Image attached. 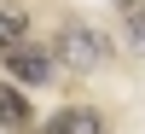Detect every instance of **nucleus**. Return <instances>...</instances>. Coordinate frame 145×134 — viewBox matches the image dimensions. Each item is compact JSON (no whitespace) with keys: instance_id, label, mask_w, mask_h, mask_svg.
<instances>
[{"instance_id":"1","label":"nucleus","mask_w":145,"mask_h":134,"mask_svg":"<svg viewBox=\"0 0 145 134\" xmlns=\"http://www.w3.org/2000/svg\"><path fill=\"white\" fill-rule=\"evenodd\" d=\"M58 58H64L70 70H99V64H110V53H116V41L99 29V23H87V18H70V23H58Z\"/></svg>"},{"instance_id":"2","label":"nucleus","mask_w":145,"mask_h":134,"mask_svg":"<svg viewBox=\"0 0 145 134\" xmlns=\"http://www.w3.org/2000/svg\"><path fill=\"white\" fill-rule=\"evenodd\" d=\"M6 70H12V88H23V82H29V88H41L46 76H52V53H46V47H35V41H18L6 53Z\"/></svg>"},{"instance_id":"3","label":"nucleus","mask_w":145,"mask_h":134,"mask_svg":"<svg viewBox=\"0 0 145 134\" xmlns=\"http://www.w3.org/2000/svg\"><path fill=\"white\" fill-rule=\"evenodd\" d=\"M41 134H105V117L93 111V105H64L58 117H46Z\"/></svg>"},{"instance_id":"4","label":"nucleus","mask_w":145,"mask_h":134,"mask_svg":"<svg viewBox=\"0 0 145 134\" xmlns=\"http://www.w3.org/2000/svg\"><path fill=\"white\" fill-rule=\"evenodd\" d=\"M0 128H12V134H29V128H35V111H29V99H23L12 82H0Z\"/></svg>"},{"instance_id":"5","label":"nucleus","mask_w":145,"mask_h":134,"mask_svg":"<svg viewBox=\"0 0 145 134\" xmlns=\"http://www.w3.org/2000/svg\"><path fill=\"white\" fill-rule=\"evenodd\" d=\"M18 41H29V23H23V12H0V58H6Z\"/></svg>"}]
</instances>
